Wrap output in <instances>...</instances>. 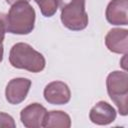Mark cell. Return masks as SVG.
Masks as SVG:
<instances>
[{
    "label": "cell",
    "instance_id": "cell-1",
    "mask_svg": "<svg viewBox=\"0 0 128 128\" xmlns=\"http://www.w3.org/2000/svg\"><path fill=\"white\" fill-rule=\"evenodd\" d=\"M35 10L27 1H19L11 5L4 16L6 31L12 34L26 35L32 32L35 25Z\"/></svg>",
    "mask_w": 128,
    "mask_h": 128
},
{
    "label": "cell",
    "instance_id": "cell-6",
    "mask_svg": "<svg viewBox=\"0 0 128 128\" xmlns=\"http://www.w3.org/2000/svg\"><path fill=\"white\" fill-rule=\"evenodd\" d=\"M30 87L31 80L27 78H14L10 80L5 89L6 100L12 105L23 102L27 97Z\"/></svg>",
    "mask_w": 128,
    "mask_h": 128
},
{
    "label": "cell",
    "instance_id": "cell-2",
    "mask_svg": "<svg viewBox=\"0 0 128 128\" xmlns=\"http://www.w3.org/2000/svg\"><path fill=\"white\" fill-rule=\"evenodd\" d=\"M9 62L14 68L24 69L32 73L41 72L46 65L44 56L31 45L23 42L12 46L9 53Z\"/></svg>",
    "mask_w": 128,
    "mask_h": 128
},
{
    "label": "cell",
    "instance_id": "cell-8",
    "mask_svg": "<svg viewBox=\"0 0 128 128\" xmlns=\"http://www.w3.org/2000/svg\"><path fill=\"white\" fill-rule=\"evenodd\" d=\"M105 45L113 53L126 54L128 50V30L121 28L111 29L105 36Z\"/></svg>",
    "mask_w": 128,
    "mask_h": 128
},
{
    "label": "cell",
    "instance_id": "cell-14",
    "mask_svg": "<svg viewBox=\"0 0 128 128\" xmlns=\"http://www.w3.org/2000/svg\"><path fill=\"white\" fill-rule=\"evenodd\" d=\"M5 33H6V27H5V22H4V17L0 16V62L3 60V41L5 38Z\"/></svg>",
    "mask_w": 128,
    "mask_h": 128
},
{
    "label": "cell",
    "instance_id": "cell-3",
    "mask_svg": "<svg viewBox=\"0 0 128 128\" xmlns=\"http://www.w3.org/2000/svg\"><path fill=\"white\" fill-rule=\"evenodd\" d=\"M61 9L62 24L72 31H80L88 25L85 0H56Z\"/></svg>",
    "mask_w": 128,
    "mask_h": 128
},
{
    "label": "cell",
    "instance_id": "cell-10",
    "mask_svg": "<svg viewBox=\"0 0 128 128\" xmlns=\"http://www.w3.org/2000/svg\"><path fill=\"white\" fill-rule=\"evenodd\" d=\"M127 10L128 0H111L106 8V19L112 25H127Z\"/></svg>",
    "mask_w": 128,
    "mask_h": 128
},
{
    "label": "cell",
    "instance_id": "cell-5",
    "mask_svg": "<svg viewBox=\"0 0 128 128\" xmlns=\"http://www.w3.org/2000/svg\"><path fill=\"white\" fill-rule=\"evenodd\" d=\"M45 100L52 105H64L70 101L71 92L68 85L62 81H53L46 85L43 92Z\"/></svg>",
    "mask_w": 128,
    "mask_h": 128
},
{
    "label": "cell",
    "instance_id": "cell-9",
    "mask_svg": "<svg viewBox=\"0 0 128 128\" xmlns=\"http://www.w3.org/2000/svg\"><path fill=\"white\" fill-rule=\"evenodd\" d=\"M116 110L106 101L97 102L90 110L89 118L92 123L97 125H108L115 121Z\"/></svg>",
    "mask_w": 128,
    "mask_h": 128
},
{
    "label": "cell",
    "instance_id": "cell-7",
    "mask_svg": "<svg viewBox=\"0 0 128 128\" xmlns=\"http://www.w3.org/2000/svg\"><path fill=\"white\" fill-rule=\"evenodd\" d=\"M46 108L39 103H32L23 108L20 112V120L26 128L43 127Z\"/></svg>",
    "mask_w": 128,
    "mask_h": 128
},
{
    "label": "cell",
    "instance_id": "cell-12",
    "mask_svg": "<svg viewBox=\"0 0 128 128\" xmlns=\"http://www.w3.org/2000/svg\"><path fill=\"white\" fill-rule=\"evenodd\" d=\"M42 13L43 16L45 17H52L58 9V4L56 0H34Z\"/></svg>",
    "mask_w": 128,
    "mask_h": 128
},
{
    "label": "cell",
    "instance_id": "cell-15",
    "mask_svg": "<svg viewBox=\"0 0 128 128\" xmlns=\"http://www.w3.org/2000/svg\"><path fill=\"white\" fill-rule=\"evenodd\" d=\"M19 1H27V2H29L30 0H6V2H7L8 4H10V5H13L14 3L19 2Z\"/></svg>",
    "mask_w": 128,
    "mask_h": 128
},
{
    "label": "cell",
    "instance_id": "cell-11",
    "mask_svg": "<svg viewBox=\"0 0 128 128\" xmlns=\"http://www.w3.org/2000/svg\"><path fill=\"white\" fill-rule=\"evenodd\" d=\"M71 126L70 116L64 111L52 110L46 113L43 127L45 128H69Z\"/></svg>",
    "mask_w": 128,
    "mask_h": 128
},
{
    "label": "cell",
    "instance_id": "cell-4",
    "mask_svg": "<svg viewBox=\"0 0 128 128\" xmlns=\"http://www.w3.org/2000/svg\"><path fill=\"white\" fill-rule=\"evenodd\" d=\"M107 92L110 99L116 104L119 113L126 116L128 113V74L125 71H113L106 79Z\"/></svg>",
    "mask_w": 128,
    "mask_h": 128
},
{
    "label": "cell",
    "instance_id": "cell-13",
    "mask_svg": "<svg viewBox=\"0 0 128 128\" xmlns=\"http://www.w3.org/2000/svg\"><path fill=\"white\" fill-rule=\"evenodd\" d=\"M15 128L16 124L13 117L7 113L0 112V128Z\"/></svg>",
    "mask_w": 128,
    "mask_h": 128
}]
</instances>
